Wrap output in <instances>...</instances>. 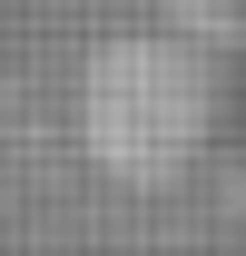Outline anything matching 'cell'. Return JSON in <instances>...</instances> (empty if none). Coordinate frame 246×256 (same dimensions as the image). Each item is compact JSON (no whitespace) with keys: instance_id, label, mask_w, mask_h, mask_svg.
<instances>
[{"instance_id":"1","label":"cell","mask_w":246,"mask_h":256,"mask_svg":"<svg viewBox=\"0 0 246 256\" xmlns=\"http://www.w3.org/2000/svg\"><path fill=\"white\" fill-rule=\"evenodd\" d=\"M226 79L187 30H118L79 69V148L118 188H168L207 158Z\"/></svg>"}]
</instances>
